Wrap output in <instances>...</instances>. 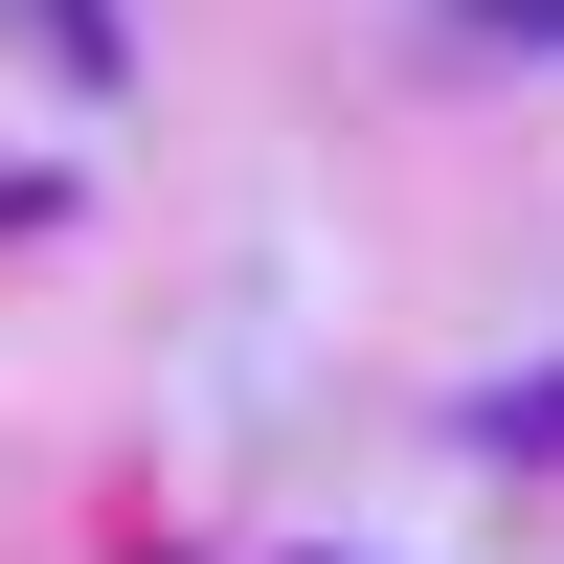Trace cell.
Wrapping results in <instances>:
<instances>
[{"label": "cell", "instance_id": "obj_1", "mask_svg": "<svg viewBox=\"0 0 564 564\" xmlns=\"http://www.w3.org/2000/svg\"><path fill=\"white\" fill-rule=\"evenodd\" d=\"M475 45H520V68H564V0H452Z\"/></svg>", "mask_w": 564, "mask_h": 564}, {"label": "cell", "instance_id": "obj_2", "mask_svg": "<svg viewBox=\"0 0 564 564\" xmlns=\"http://www.w3.org/2000/svg\"><path fill=\"white\" fill-rule=\"evenodd\" d=\"M23 226H68V181H45V159H0V249H23Z\"/></svg>", "mask_w": 564, "mask_h": 564}]
</instances>
